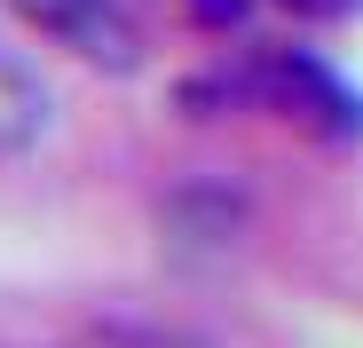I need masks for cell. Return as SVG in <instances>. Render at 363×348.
I'll use <instances>...</instances> for the list:
<instances>
[{
  "mask_svg": "<svg viewBox=\"0 0 363 348\" xmlns=\"http://www.w3.org/2000/svg\"><path fill=\"white\" fill-rule=\"evenodd\" d=\"M9 16L32 24L40 40H55L64 55L95 72H135L143 64V32L127 16V0H9Z\"/></svg>",
  "mask_w": 363,
  "mask_h": 348,
  "instance_id": "1",
  "label": "cell"
},
{
  "mask_svg": "<svg viewBox=\"0 0 363 348\" xmlns=\"http://www.w3.org/2000/svg\"><path fill=\"white\" fill-rule=\"evenodd\" d=\"M55 127V95L16 48H0V158H24Z\"/></svg>",
  "mask_w": 363,
  "mask_h": 348,
  "instance_id": "2",
  "label": "cell"
},
{
  "mask_svg": "<svg viewBox=\"0 0 363 348\" xmlns=\"http://www.w3.org/2000/svg\"><path fill=\"white\" fill-rule=\"evenodd\" d=\"M292 9H340V0H292Z\"/></svg>",
  "mask_w": 363,
  "mask_h": 348,
  "instance_id": "3",
  "label": "cell"
}]
</instances>
